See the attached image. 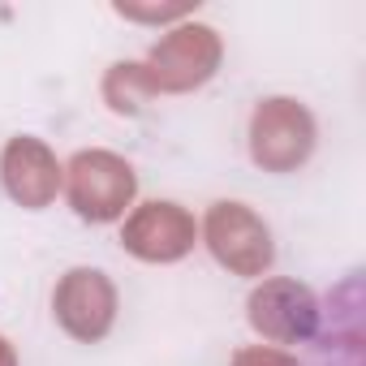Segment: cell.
<instances>
[{
	"mask_svg": "<svg viewBox=\"0 0 366 366\" xmlns=\"http://www.w3.org/2000/svg\"><path fill=\"white\" fill-rule=\"evenodd\" d=\"M129 194H134V172L125 159H117L108 151H82L69 164V199H74L78 216L112 220L125 212Z\"/></svg>",
	"mask_w": 366,
	"mask_h": 366,
	"instance_id": "6da1fadb",
	"label": "cell"
},
{
	"mask_svg": "<svg viewBox=\"0 0 366 366\" xmlns=\"http://www.w3.org/2000/svg\"><path fill=\"white\" fill-rule=\"evenodd\" d=\"M310 117L293 99H272L254 112V159L267 168H293L310 155Z\"/></svg>",
	"mask_w": 366,
	"mask_h": 366,
	"instance_id": "7a4b0ae2",
	"label": "cell"
},
{
	"mask_svg": "<svg viewBox=\"0 0 366 366\" xmlns=\"http://www.w3.org/2000/svg\"><path fill=\"white\" fill-rule=\"evenodd\" d=\"M207 237H212V250L220 263H229L233 272H263L272 263V242H267V229L242 207V203H220L212 216H207Z\"/></svg>",
	"mask_w": 366,
	"mask_h": 366,
	"instance_id": "3957f363",
	"label": "cell"
},
{
	"mask_svg": "<svg viewBox=\"0 0 366 366\" xmlns=\"http://www.w3.org/2000/svg\"><path fill=\"white\" fill-rule=\"evenodd\" d=\"M112 285L104 272H69L56 289V315L78 340H99L112 323Z\"/></svg>",
	"mask_w": 366,
	"mask_h": 366,
	"instance_id": "277c9868",
	"label": "cell"
},
{
	"mask_svg": "<svg viewBox=\"0 0 366 366\" xmlns=\"http://www.w3.org/2000/svg\"><path fill=\"white\" fill-rule=\"evenodd\" d=\"M315 297L302 289V285H289V280H272L263 285L254 297H250V323L263 332V336H276V340H297V336H310L315 332Z\"/></svg>",
	"mask_w": 366,
	"mask_h": 366,
	"instance_id": "5b68a950",
	"label": "cell"
},
{
	"mask_svg": "<svg viewBox=\"0 0 366 366\" xmlns=\"http://www.w3.org/2000/svg\"><path fill=\"white\" fill-rule=\"evenodd\" d=\"M190 242H194V220L172 203H147L125 229V246L142 259H181Z\"/></svg>",
	"mask_w": 366,
	"mask_h": 366,
	"instance_id": "8992f818",
	"label": "cell"
},
{
	"mask_svg": "<svg viewBox=\"0 0 366 366\" xmlns=\"http://www.w3.org/2000/svg\"><path fill=\"white\" fill-rule=\"evenodd\" d=\"M155 82L164 86H190L203 82L216 65V39L207 26H186V31H172L159 48H155Z\"/></svg>",
	"mask_w": 366,
	"mask_h": 366,
	"instance_id": "52a82bcc",
	"label": "cell"
},
{
	"mask_svg": "<svg viewBox=\"0 0 366 366\" xmlns=\"http://www.w3.org/2000/svg\"><path fill=\"white\" fill-rule=\"evenodd\" d=\"M5 186L22 207H44L61 186V168L35 138H14L5 151Z\"/></svg>",
	"mask_w": 366,
	"mask_h": 366,
	"instance_id": "ba28073f",
	"label": "cell"
},
{
	"mask_svg": "<svg viewBox=\"0 0 366 366\" xmlns=\"http://www.w3.org/2000/svg\"><path fill=\"white\" fill-rule=\"evenodd\" d=\"M237 366H293V362L272 349H250V353H237Z\"/></svg>",
	"mask_w": 366,
	"mask_h": 366,
	"instance_id": "9c48e42d",
	"label": "cell"
},
{
	"mask_svg": "<svg viewBox=\"0 0 366 366\" xmlns=\"http://www.w3.org/2000/svg\"><path fill=\"white\" fill-rule=\"evenodd\" d=\"M0 366H14V349L5 340H0Z\"/></svg>",
	"mask_w": 366,
	"mask_h": 366,
	"instance_id": "30bf717a",
	"label": "cell"
}]
</instances>
